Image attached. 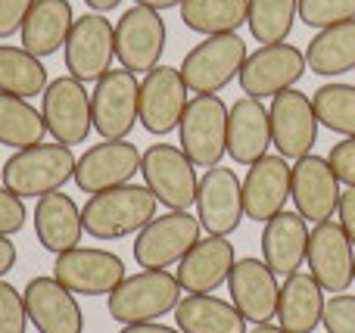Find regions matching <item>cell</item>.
<instances>
[{
	"label": "cell",
	"instance_id": "6da1fadb",
	"mask_svg": "<svg viewBox=\"0 0 355 333\" xmlns=\"http://www.w3.org/2000/svg\"><path fill=\"white\" fill-rule=\"evenodd\" d=\"M156 209H159V199L150 193L147 184H122L94 193L81 209V224L94 240H122L147 228L156 218Z\"/></svg>",
	"mask_w": 355,
	"mask_h": 333
},
{
	"label": "cell",
	"instance_id": "7a4b0ae2",
	"mask_svg": "<svg viewBox=\"0 0 355 333\" xmlns=\"http://www.w3.org/2000/svg\"><path fill=\"white\" fill-rule=\"evenodd\" d=\"M75 165H78V159L66 143H35V147L16 150L0 172H3L6 190H12L22 199H41L66 187V181L75 178Z\"/></svg>",
	"mask_w": 355,
	"mask_h": 333
},
{
	"label": "cell",
	"instance_id": "3957f363",
	"mask_svg": "<svg viewBox=\"0 0 355 333\" xmlns=\"http://www.w3.org/2000/svg\"><path fill=\"white\" fill-rule=\"evenodd\" d=\"M181 303V284L168 271L144 268L110 293V315L119 324H147L166 318Z\"/></svg>",
	"mask_w": 355,
	"mask_h": 333
},
{
	"label": "cell",
	"instance_id": "277c9868",
	"mask_svg": "<svg viewBox=\"0 0 355 333\" xmlns=\"http://www.w3.org/2000/svg\"><path fill=\"white\" fill-rule=\"evenodd\" d=\"M246 41L231 31V35H212L187 50L181 62V78L187 91L193 93H218L240 75L246 62Z\"/></svg>",
	"mask_w": 355,
	"mask_h": 333
},
{
	"label": "cell",
	"instance_id": "5b68a950",
	"mask_svg": "<svg viewBox=\"0 0 355 333\" xmlns=\"http://www.w3.org/2000/svg\"><path fill=\"white\" fill-rule=\"evenodd\" d=\"M181 150L196 168L221 165L227 153V106L218 93H196L181 116Z\"/></svg>",
	"mask_w": 355,
	"mask_h": 333
},
{
	"label": "cell",
	"instance_id": "8992f818",
	"mask_svg": "<svg viewBox=\"0 0 355 333\" xmlns=\"http://www.w3.org/2000/svg\"><path fill=\"white\" fill-rule=\"evenodd\" d=\"M94 131L103 141H125L141 118V81L128 69H110L91 91Z\"/></svg>",
	"mask_w": 355,
	"mask_h": 333
},
{
	"label": "cell",
	"instance_id": "52a82bcc",
	"mask_svg": "<svg viewBox=\"0 0 355 333\" xmlns=\"http://www.w3.org/2000/svg\"><path fill=\"white\" fill-rule=\"evenodd\" d=\"M141 174H144V184L150 187V193L166 209L187 212L190 203H196V187H200L196 165L175 143H153V147L144 150Z\"/></svg>",
	"mask_w": 355,
	"mask_h": 333
},
{
	"label": "cell",
	"instance_id": "ba28073f",
	"mask_svg": "<svg viewBox=\"0 0 355 333\" xmlns=\"http://www.w3.org/2000/svg\"><path fill=\"white\" fill-rule=\"evenodd\" d=\"M200 218L181 209H168L166 215H156L144 231L135 237V259L141 268H159L178 265L190 249L200 243Z\"/></svg>",
	"mask_w": 355,
	"mask_h": 333
},
{
	"label": "cell",
	"instance_id": "9c48e42d",
	"mask_svg": "<svg viewBox=\"0 0 355 333\" xmlns=\"http://www.w3.org/2000/svg\"><path fill=\"white\" fill-rule=\"evenodd\" d=\"M41 116L47 125V134L56 143H85L91 137L94 116H91V93H87L85 81L62 75L47 84V91L41 93Z\"/></svg>",
	"mask_w": 355,
	"mask_h": 333
},
{
	"label": "cell",
	"instance_id": "30bf717a",
	"mask_svg": "<svg viewBox=\"0 0 355 333\" xmlns=\"http://www.w3.org/2000/svg\"><path fill=\"white\" fill-rule=\"evenodd\" d=\"M116 60V25L103 12L75 19L66 37V72L78 81H100Z\"/></svg>",
	"mask_w": 355,
	"mask_h": 333
},
{
	"label": "cell",
	"instance_id": "8fae6325",
	"mask_svg": "<svg viewBox=\"0 0 355 333\" xmlns=\"http://www.w3.org/2000/svg\"><path fill=\"white\" fill-rule=\"evenodd\" d=\"M166 19L159 16V10L135 3L131 10L122 12V19L116 22V60L128 72H144L159 66L162 50H166Z\"/></svg>",
	"mask_w": 355,
	"mask_h": 333
},
{
	"label": "cell",
	"instance_id": "7c38bea8",
	"mask_svg": "<svg viewBox=\"0 0 355 333\" xmlns=\"http://www.w3.org/2000/svg\"><path fill=\"white\" fill-rule=\"evenodd\" d=\"M53 278L66 290L81 293V296H110L128 274H125V262L110 249L75 246L56 255Z\"/></svg>",
	"mask_w": 355,
	"mask_h": 333
},
{
	"label": "cell",
	"instance_id": "4fadbf2b",
	"mask_svg": "<svg viewBox=\"0 0 355 333\" xmlns=\"http://www.w3.org/2000/svg\"><path fill=\"white\" fill-rule=\"evenodd\" d=\"M306 53L293 44H265L256 53L246 56L240 69V87L246 97H277L290 91L306 75Z\"/></svg>",
	"mask_w": 355,
	"mask_h": 333
},
{
	"label": "cell",
	"instance_id": "5bb4252c",
	"mask_svg": "<svg viewBox=\"0 0 355 333\" xmlns=\"http://www.w3.org/2000/svg\"><path fill=\"white\" fill-rule=\"evenodd\" d=\"M309 274L318 280L324 293H346L355 280V255H352V240L346 237L340 222H321L309 234V249H306Z\"/></svg>",
	"mask_w": 355,
	"mask_h": 333
},
{
	"label": "cell",
	"instance_id": "9a60e30c",
	"mask_svg": "<svg viewBox=\"0 0 355 333\" xmlns=\"http://www.w3.org/2000/svg\"><path fill=\"white\" fill-rule=\"evenodd\" d=\"M271 147L284 159H302L312 153L315 141H318V116H315L312 97L296 87L281 91L271 97Z\"/></svg>",
	"mask_w": 355,
	"mask_h": 333
},
{
	"label": "cell",
	"instance_id": "2e32d148",
	"mask_svg": "<svg viewBox=\"0 0 355 333\" xmlns=\"http://www.w3.org/2000/svg\"><path fill=\"white\" fill-rule=\"evenodd\" d=\"M196 218L209 237H227L240 228L243 215V184L234 168H206L196 187Z\"/></svg>",
	"mask_w": 355,
	"mask_h": 333
},
{
	"label": "cell",
	"instance_id": "e0dca14e",
	"mask_svg": "<svg viewBox=\"0 0 355 333\" xmlns=\"http://www.w3.org/2000/svg\"><path fill=\"white\" fill-rule=\"evenodd\" d=\"M141 150L128 141H103L94 143L91 150L78 156V165H75V184L85 193H103L112 187L131 184L137 172H141Z\"/></svg>",
	"mask_w": 355,
	"mask_h": 333
},
{
	"label": "cell",
	"instance_id": "ac0fdd59",
	"mask_svg": "<svg viewBox=\"0 0 355 333\" xmlns=\"http://www.w3.org/2000/svg\"><path fill=\"white\" fill-rule=\"evenodd\" d=\"M187 84L181 78V69L156 66L141 81V125L156 137H166L181 125L187 109Z\"/></svg>",
	"mask_w": 355,
	"mask_h": 333
},
{
	"label": "cell",
	"instance_id": "d6986e66",
	"mask_svg": "<svg viewBox=\"0 0 355 333\" xmlns=\"http://www.w3.org/2000/svg\"><path fill=\"white\" fill-rule=\"evenodd\" d=\"M28 321L37 333H85V312L72 290L50 278H31L22 290Z\"/></svg>",
	"mask_w": 355,
	"mask_h": 333
},
{
	"label": "cell",
	"instance_id": "ffe728a7",
	"mask_svg": "<svg viewBox=\"0 0 355 333\" xmlns=\"http://www.w3.org/2000/svg\"><path fill=\"white\" fill-rule=\"evenodd\" d=\"M290 197L296 203L306 222H331L334 212L340 206V181L334 174L331 162L324 156H302L293 165V178H290Z\"/></svg>",
	"mask_w": 355,
	"mask_h": 333
},
{
	"label": "cell",
	"instance_id": "44dd1931",
	"mask_svg": "<svg viewBox=\"0 0 355 333\" xmlns=\"http://www.w3.org/2000/svg\"><path fill=\"white\" fill-rule=\"evenodd\" d=\"M227 290H231V303L250 324H268L277 318V296L281 287L275 280V271L265 265V259H243L234 262L231 278H227Z\"/></svg>",
	"mask_w": 355,
	"mask_h": 333
},
{
	"label": "cell",
	"instance_id": "7402d4cb",
	"mask_svg": "<svg viewBox=\"0 0 355 333\" xmlns=\"http://www.w3.org/2000/svg\"><path fill=\"white\" fill-rule=\"evenodd\" d=\"M290 178L293 168L284 156H262L246 168L243 178V215L250 222H271L277 212H284L290 199Z\"/></svg>",
	"mask_w": 355,
	"mask_h": 333
},
{
	"label": "cell",
	"instance_id": "603a6c76",
	"mask_svg": "<svg viewBox=\"0 0 355 333\" xmlns=\"http://www.w3.org/2000/svg\"><path fill=\"white\" fill-rule=\"evenodd\" d=\"M271 147V116L256 97H240L227 109V156L240 165H252Z\"/></svg>",
	"mask_w": 355,
	"mask_h": 333
},
{
	"label": "cell",
	"instance_id": "cb8c5ba5",
	"mask_svg": "<svg viewBox=\"0 0 355 333\" xmlns=\"http://www.w3.org/2000/svg\"><path fill=\"white\" fill-rule=\"evenodd\" d=\"M234 262L237 253L225 237H206L178 262L175 278L187 293H215L221 284H227Z\"/></svg>",
	"mask_w": 355,
	"mask_h": 333
},
{
	"label": "cell",
	"instance_id": "d4e9b609",
	"mask_svg": "<svg viewBox=\"0 0 355 333\" xmlns=\"http://www.w3.org/2000/svg\"><path fill=\"white\" fill-rule=\"evenodd\" d=\"M309 224L300 212H277L271 222H265L262 231V259L275 274L290 278L293 271H300V265L306 262L309 249Z\"/></svg>",
	"mask_w": 355,
	"mask_h": 333
},
{
	"label": "cell",
	"instance_id": "484cf974",
	"mask_svg": "<svg viewBox=\"0 0 355 333\" xmlns=\"http://www.w3.org/2000/svg\"><path fill=\"white\" fill-rule=\"evenodd\" d=\"M35 234L47 253H69L81 243V209L69 193H47L35 206Z\"/></svg>",
	"mask_w": 355,
	"mask_h": 333
},
{
	"label": "cell",
	"instance_id": "4316f807",
	"mask_svg": "<svg viewBox=\"0 0 355 333\" xmlns=\"http://www.w3.org/2000/svg\"><path fill=\"white\" fill-rule=\"evenodd\" d=\"M75 25V12L69 0H35L28 19H25L19 41L31 56L44 60L66 47V37Z\"/></svg>",
	"mask_w": 355,
	"mask_h": 333
},
{
	"label": "cell",
	"instance_id": "83f0119b",
	"mask_svg": "<svg viewBox=\"0 0 355 333\" xmlns=\"http://www.w3.org/2000/svg\"><path fill=\"white\" fill-rule=\"evenodd\" d=\"M277 321L287 333H315L324 321V290L306 271H293L277 296Z\"/></svg>",
	"mask_w": 355,
	"mask_h": 333
},
{
	"label": "cell",
	"instance_id": "f1b7e54d",
	"mask_svg": "<svg viewBox=\"0 0 355 333\" xmlns=\"http://www.w3.org/2000/svg\"><path fill=\"white\" fill-rule=\"evenodd\" d=\"M175 324L181 333H246V318L234 303L212 293H190L175 309Z\"/></svg>",
	"mask_w": 355,
	"mask_h": 333
},
{
	"label": "cell",
	"instance_id": "f546056e",
	"mask_svg": "<svg viewBox=\"0 0 355 333\" xmlns=\"http://www.w3.org/2000/svg\"><path fill=\"white\" fill-rule=\"evenodd\" d=\"M306 66L324 78L355 72V19L318 31L306 47Z\"/></svg>",
	"mask_w": 355,
	"mask_h": 333
},
{
	"label": "cell",
	"instance_id": "4dcf8cb0",
	"mask_svg": "<svg viewBox=\"0 0 355 333\" xmlns=\"http://www.w3.org/2000/svg\"><path fill=\"white\" fill-rule=\"evenodd\" d=\"M250 0H184L181 22L196 35H231L246 25Z\"/></svg>",
	"mask_w": 355,
	"mask_h": 333
},
{
	"label": "cell",
	"instance_id": "1f68e13d",
	"mask_svg": "<svg viewBox=\"0 0 355 333\" xmlns=\"http://www.w3.org/2000/svg\"><path fill=\"white\" fill-rule=\"evenodd\" d=\"M47 69L37 56H31L25 47L0 44V91L28 100L47 91Z\"/></svg>",
	"mask_w": 355,
	"mask_h": 333
},
{
	"label": "cell",
	"instance_id": "d6a6232c",
	"mask_svg": "<svg viewBox=\"0 0 355 333\" xmlns=\"http://www.w3.org/2000/svg\"><path fill=\"white\" fill-rule=\"evenodd\" d=\"M47 125L44 116L28 103L25 97H12V93L0 91V143L12 150H25L44 143Z\"/></svg>",
	"mask_w": 355,
	"mask_h": 333
},
{
	"label": "cell",
	"instance_id": "836d02e7",
	"mask_svg": "<svg viewBox=\"0 0 355 333\" xmlns=\"http://www.w3.org/2000/svg\"><path fill=\"white\" fill-rule=\"evenodd\" d=\"M300 19V0H250V25L259 44H284Z\"/></svg>",
	"mask_w": 355,
	"mask_h": 333
},
{
	"label": "cell",
	"instance_id": "e575fe53",
	"mask_svg": "<svg viewBox=\"0 0 355 333\" xmlns=\"http://www.w3.org/2000/svg\"><path fill=\"white\" fill-rule=\"evenodd\" d=\"M318 125L337 131L343 137H355V84H324L312 97Z\"/></svg>",
	"mask_w": 355,
	"mask_h": 333
},
{
	"label": "cell",
	"instance_id": "d590c367",
	"mask_svg": "<svg viewBox=\"0 0 355 333\" xmlns=\"http://www.w3.org/2000/svg\"><path fill=\"white\" fill-rule=\"evenodd\" d=\"M300 19L309 28H334L355 19V0H300Z\"/></svg>",
	"mask_w": 355,
	"mask_h": 333
},
{
	"label": "cell",
	"instance_id": "8d00e7d4",
	"mask_svg": "<svg viewBox=\"0 0 355 333\" xmlns=\"http://www.w3.org/2000/svg\"><path fill=\"white\" fill-rule=\"evenodd\" d=\"M28 330V312H25L22 293L12 284L0 280V333H25Z\"/></svg>",
	"mask_w": 355,
	"mask_h": 333
},
{
	"label": "cell",
	"instance_id": "74e56055",
	"mask_svg": "<svg viewBox=\"0 0 355 333\" xmlns=\"http://www.w3.org/2000/svg\"><path fill=\"white\" fill-rule=\"evenodd\" d=\"M327 333H355V296L337 293L324 303V321Z\"/></svg>",
	"mask_w": 355,
	"mask_h": 333
},
{
	"label": "cell",
	"instance_id": "f35d334b",
	"mask_svg": "<svg viewBox=\"0 0 355 333\" xmlns=\"http://www.w3.org/2000/svg\"><path fill=\"white\" fill-rule=\"evenodd\" d=\"M25 218H28V212H25L22 197H16L12 190L0 187V237L19 234V231L25 228Z\"/></svg>",
	"mask_w": 355,
	"mask_h": 333
},
{
	"label": "cell",
	"instance_id": "ab89813d",
	"mask_svg": "<svg viewBox=\"0 0 355 333\" xmlns=\"http://www.w3.org/2000/svg\"><path fill=\"white\" fill-rule=\"evenodd\" d=\"M327 162H331L340 184L355 187V137H346V141L334 143L331 153H327Z\"/></svg>",
	"mask_w": 355,
	"mask_h": 333
},
{
	"label": "cell",
	"instance_id": "60d3db41",
	"mask_svg": "<svg viewBox=\"0 0 355 333\" xmlns=\"http://www.w3.org/2000/svg\"><path fill=\"white\" fill-rule=\"evenodd\" d=\"M35 0H0V41L22 31Z\"/></svg>",
	"mask_w": 355,
	"mask_h": 333
},
{
	"label": "cell",
	"instance_id": "b9f144b4",
	"mask_svg": "<svg viewBox=\"0 0 355 333\" xmlns=\"http://www.w3.org/2000/svg\"><path fill=\"white\" fill-rule=\"evenodd\" d=\"M337 212H340V224H343L346 237H349L352 246H355V187H346V190L340 193Z\"/></svg>",
	"mask_w": 355,
	"mask_h": 333
},
{
	"label": "cell",
	"instance_id": "7bdbcfd3",
	"mask_svg": "<svg viewBox=\"0 0 355 333\" xmlns=\"http://www.w3.org/2000/svg\"><path fill=\"white\" fill-rule=\"evenodd\" d=\"M12 265H16V243L10 237H0V280L12 271Z\"/></svg>",
	"mask_w": 355,
	"mask_h": 333
},
{
	"label": "cell",
	"instance_id": "ee69618b",
	"mask_svg": "<svg viewBox=\"0 0 355 333\" xmlns=\"http://www.w3.org/2000/svg\"><path fill=\"white\" fill-rule=\"evenodd\" d=\"M119 333H181V330L166 327V324H156V321H147V324H125Z\"/></svg>",
	"mask_w": 355,
	"mask_h": 333
},
{
	"label": "cell",
	"instance_id": "f6af8a7d",
	"mask_svg": "<svg viewBox=\"0 0 355 333\" xmlns=\"http://www.w3.org/2000/svg\"><path fill=\"white\" fill-rule=\"evenodd\" d=\"M135 3H141V6H150V10H172V6H181L184 0H135Z\"/></svg>",
	"mask_w": 355,
	"mask_h": 333
},
{
	"label": "cell",
	"instance_id": "bcb514c9",
	"mask_svg": "<svg viewBox=\"0 0 355 333\" xmlns=\"http://www.w3.org/2000/svg\"><path fill=\"white\" fill-rule=\"evenodd\" d=\"M85 3L91 12H110V10H116L122 0H85Z\"/></svg>",
	"mask_w": 355,
	"mask_h": 333
},
{
	"label": "cell",
	"instance_id": "7dc6e473",
	"mask_svg": "<svg viewBox=\"0 0 355 333\" xmlns=\"http://www.w3.org/2000/svg\"><path fill=\"white\" fill-rule=\"evenodd\" d=\"M250 333H287L284 327H275V324H256Z\"/></svg>",
	"mask_w": 355,
	"mask_h": 333
}]
</instances>
